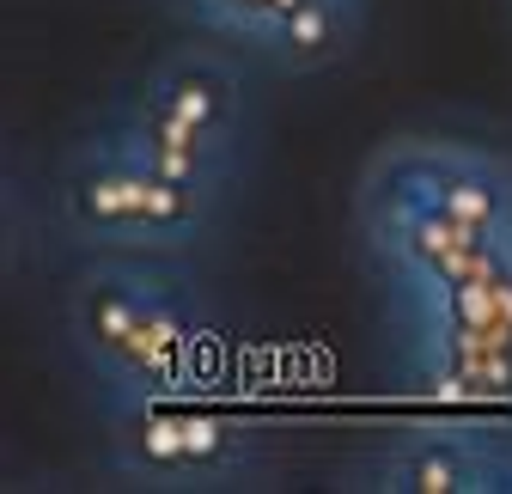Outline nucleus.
Listing matches in <instances>:
<instances>
[{"label":"nucleus","mask_w":512,"mask_h":494,"mask_svg":"<svg viewBox=\"0 0 512 494\" xmlns=\"http://www.w3.org/2000/svg\"><path fill=\"white\" fill-rule=\"evenodd\" d=\"M189 196H183V183L177 177H98L86 183V214L98 220H122V214H135V220H183Z\"/></svg>","instance_id":"obj_1"}]
</instances>
